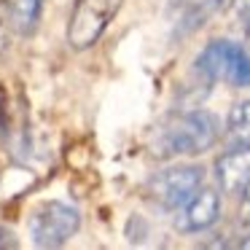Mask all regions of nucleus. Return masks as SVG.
Returning <instances> with one entry per match:
<instances>
[{
    "label": "nucleus",
    "mask_w": 250,
    "mask_h": 250,
    "mask_svg": "<svg viewBox=\"0 0 250 250\" xmlns=\"http://www.w3.org/2000/svg\"><path fill=\"white\" fill-rule=\"evenodd\" d=\"M221 137L218 119L207 110H178L169 113L156 126L151 140V153L156 159L199 156L210 151Z\"/></svg>",
    "instance_id": "nucleus-1"
},
{
    "label": "nucleus",
    "mask_w": 250,
    "mask_h": 250,
    "mask_svg": "<svg viewBox=\"0 0 250 250\" xmlns=\"http://www.w3.org/2000/svg\"><path fill=\"white\" fill-rule=\"evenodd\" d=\"M196 70L207 81H221L229 86H250V51L242 43L218 38L210 41L196 57Z\"/></svg>",
    "instance_id": "nucleus-2"
},
{
    "label": "nucleus",
    "mask_w": 250,
    "mask_h": 250,
    "mask_svg": "<svg viewBox=\"0 0 250 250\" xmlns=\"http://www.w3.org/2000/svg\"><path fill=\"white\" fill-rule=\"evenodd\" d=\"M81 229V212L60 199L41 202L27 218V231L35 248H62Z\"/></svg>",
    "instance_id": "nucleus-3"
},
{
    "label": "nucleus",
    "mask_w": 250,
    "mask_h": 250,
    "mask_svg": "<svg viewBox=\"0 0 250 250\" xmlns=\"http://www.w3.org/2000/svg\"><path fill=\"white\" fill-rule=\"evenodd\" d=\"M205 186V169L199 164H172L159 169L146 183V194L162 210H178Z\"/></svg>",
    "instance_id": "nucleus-4"
},
{
    "label": "nucleus",
    "mask_w": 250,
    "mask_h": 250,
    "mask_svg": "<svg viewBox=\"0 0 250 250\" xmlns=\"http://www.w3.org/2000/svg\"><path fill=\"white\" fill-rule=\"evenodd\" d=\"M121 3L124 0H76L67 24V43L76 51L92 49L116 19Z\"/></svg>",
    "instance_id": "nucleus-5"
},
{
    "label": "nucleus",
    "mask_w": 250,
    "mask_h": 250,
    "mask_svg": "<svg viewBox=\"0 0 250 250\" xmlns=\"http://www.w3.org/2000/svg\"><path fill=\"white\" fill-rule=\"evenodd\" d=\"M221 191L210 188V186H202L194 196H191L186 205L178 207V215H175V229L183 234H199L207 231L218 223L221 218Z\"/></svg>",
    "instance_id": "nucleus-6"
},
{
    "label": "nucleus",
    "mask_w": 250,
    "mask_h": 250,
    "mask_svg": "<svg viewBox=\"0 0 250 250\" xmlns=\"http://www.w3.org/2000/svg\"><path fill=\"white\" fill-rule=\"evenodd\" d=\"M218 188L229 196H242L250 183V146H231L215 159Z\"/></svg>",
    "instance_id": "nucleus-7"
},
{
    "label": "nucleus",
    "mask_w": 250,
    "mask_h": 250,
    "mask_svg": "<svg viewBox=\"0 0 250 250\" xmlns=\"http://www.w3.org/2000/svg\"><path fill=\"white\" fill-rule=\"evenodd\" d=\"M226 137L231 146H250V100H239L226 116Z\"/></svg>",
    "instance_id": "nucleus-8"
},
{
    "label": "nucleus",
    "mask_w": 250,
    "mask_h": 250,
    "mask_svg": "<svg viewBox=\"0 0 250 250\" xmlns=\"http://www.w3.org/2000/svg\"><path fill=\"white\" fill-rule=\"evenodd\" d=\"M43 14V0H11V22L17 33L33 35L41 24Z\"/></svg>",
    "instance_id": "nucleus-9"
},
{
    "label": "nucleus",
    "mask_w": 250,
    "mask_h": 250,
    "mask_svg": "<svg viewBox=\"0 0 250 250\" xmlns=\"http://www.w3.org/2000/svg\"><path fill=\"white\" fill-rule=\"evenodd\" d=\"M239 248H250V215L245 218V229H242V234H239Z\"/></svg>",
    "instance_id": "nucleus-10"
},
{
    "label": "nucleus",
    "mask_w": 250,
    "mask_h": 250,
    "mask_svg": "<svg viewBox=\"0 0 250 250\" xmlns=\"http://www.w3.org/2000/svg\"><path fill=\"white\" fill-rule=\"evenodd\" d=\"M242 199H245V215H250V183H248V188H245Z\"/></svg>",
    "instance_id": "nucleus-11"
},
{
    "label": "nucleus",
    "mask_w": 250,
    "mask_h": 250,
    "mask_svg": "<svg viewBox=\"0 0 250 250\" xmlns=\"http://www.w3.org/2000/svg\"><path fill=\"white\" fill-rule=\"evenodd\" d=\"M248 38H250V27H248Z\"/></svg>",
    "instance_id": "nucleus-12"
}]
</instances>
